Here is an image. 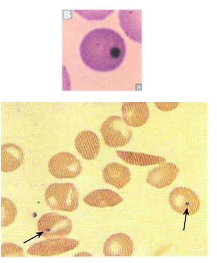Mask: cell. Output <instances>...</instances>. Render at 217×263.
<instances>
[{"instance_id": "obj_15", "label": "cell", "mask_w": 217, "mask_h": 263, "mask_svg": "<svg viewBox=\"0 0 217 263\" xmlns=\"http://www.w3.org/2000/svg\"><path fill=\"white\" fill-rule=\"evenodd\" d=\"M116 153L125 162L141 166L162 164L166 162L163 157L140 152L116 150Z\"/></svg>"}, {"instance_id": "obj_2", "label": "cell", "mask_w": 217, "mask_h": 263, "mask_svg": "<svg viewBox=\"0 0 217 263\" xmlns=\"http://www.w3.org/2000/svg\"><path fill=\"white\" fill-rule=\"evenodd\" d=\"M45 200L52 209L71 212L78 207L79 193L71 183H53L45 191Z\"/></svg>"}, {"instance_id": "obj_12", "label": "cell", "mask_w": 217, "mask_h": 263, "mask_svg": "<svg viewBox=\"0 0 217 263\" xmlns=\"http://www.w3.org/2000/svg\"><path fill=\"white\" fill-rule=\"evenodd\" d=\"M87 205L97 207H112L123 201L122 197L117 192L108 189L94 190L83 198Z\"/></svg>"}, {"instance_id": "obj_10", "label": "cell", "mask_w": 217, "mask_h": 263, "mask_svg": "<svg viewBox=\"0 0 217 263\" xmlns=\"http://www.w3.org/2000/svg\"><path fill=\"white\" fill-rule=\"evenodd\" d=\"M75 146L83 158L87 160L95 159L100 150L99 139L96 134L91 131L79 133L75 139Z\"/></svg>"}, {"instance_id": "obj_3", "label": "cell", "mask_w": 217, "mask_h": 263, "mask_svg": "<svg viewBox=\"0 0 217 263\" xmlns=\"http://www.w3.org/2000/svg\"><path fill=\"white\" fill-rule=\"evenodd\" d=\"M100 132L105 143L109 147L123 146L132 137L129 126L119 116H111L102 124Z\"/></svg>"}, {"instance_id": "obj_11", "label": "cell", "mask_w": 217, "mask_h": 263, "mask_svg": "<svg viewBox=\"0 0 217 263\" xmlns=\"http://www.w3.org/2000/svg\"><path fill=\"white\" fill-rule=\"evenodd\" d=\"M122 111L125 123L134 127H139L145 124L149 115L146 102H124Z\"/></svg>"}, {"instance_id": "obj_1", "label": "cell", "mask_w": 217, "mask_h": 263, "mask_svg": "<svg viewBox=\"0 0 217 263\" xmlns=\"http://www.w3.org/2000/svg\"><path fill=\"white\" fill-rule=\"evenodd\" d=\"M83 63L95 71L106 72L117 69L126 55L123 38L108 28H97L83 38L79 48Z\"/></svg>"}, {"instance_id": "obj_14", "label": "cell", "mask_w": 217, "mask_h": 263, "mask_svg": "<svg viewBox=\"0 0 217 263\" xmlns=\"http://www.w3.org/2000/svg\"><path fill=\"white\" fill-rule=\"evenodd\" d=\"M24 160L21 147L15 143H7L1 146V171L10 172L17 169Z\"/></svg>"}, {"instance_id": "obj_6", "label": "cell", "mask_w": 217, "mask_h": 263, "mask_svg": "<svg viewBox=\"0 0 217 263\" xmlns=\"http://www.w3.org/2000/svg\"><path fill=\"white\" fill-rule=\"evenodd\" d=\"M169 201L175 212L189 216L195 214L200 204L196 194L191 189L183 187L174 189L170 194Z\"/></svg>"}, {"instance_id": "obj_8", "label": "cell", "mask_w": 217, "mask_h": 263, "mask_svg": "<svg viewBox=\"0 0 217 263\" xmlns=\"http://www.w3.org/2000/svg\"><path fill=\"white\" fill-rule=\"evenodd\" d=\"M134 244L131 238L123 233L113 234L105 241L103 245L105 256H131Z\"/></svg>"}, {"instance_id": "obj_5", "label": "cell", "mask_w": 217, "mask_h": 263, "mask_svg": "<svg viewBox=\"0 0 217 263\" xmlns=\"http://www.w3.org/2000/svg\"><path fill=\"white\" fill-rule=\"evenodd\" d=\"M71 220L65 216L48 213L42 216L37 228L42 236L47 238L66 236L72 231Z\"/></svg>"}, {"instance_id": "obj_17", "label": "cell", "mask_w": 217, "mask_h": 263, "mask_svg": "<svg viewBox=\"0 0 217 263\" xmlns=\"http://www.w3.org/2000/svg\"><path fill=\"white\" fill-rule=\"evenodd\" d=\"M23 250L19 246L14 243H5L1 246V256H22Z\"/></svg>"}, {"instance_id": "obj_7", "label": "cell", "mask_w": 217, "mask_h": 263, "mask_svg": "<svg viewBox=\"0 0 217 263\" xmlns=\"http://www.w3.org/2000/svg\"><path fill=\"white\" fill-rule=\"evenodd\" d=\"M79 242L67 238L48 239L32 245L28 249L29 255L50 256L58 255L76 247Z\"/></svg>"}, {"instance_id": "obj_9", "label": "cell", "mask_w": 217, "mask_h": 263, "mask_svg": "<svg viewBox=\"0 0 217 263\" xmlns=\"http://www.w3.org/2000/svg\"><path fill=\"white\" fill-rule=\"evenodd\" d=\"M179 168L173 163H165L149 172L146 181L150 185L162 188L170 185L177 177Z\"/></svg>"}, {"instance_id": "obj_4", "label": "cell", "mask_w": 217, "mask_h": 263, "mask_svg": "<svg viewBox=\"0 0 217 263\" xmlns=\"http://www.w3.org/2000/svg\"><path fill=\"white\" fill-rule=\"evenodd\" d=\"M48 168L51 175L59 179L74 178L82 171L79 160L67 152H61L53 155L48 162Z\"/></svg>"}, {"instance_id": "obj_13", "label": "cell", "mask_w": 217, "mask_h": 263, "mask_svg": "<svg viewBox=\"0 0 217 263\" xmlns=\"http://www.w3.org/2000/svg\"><path fill=\"white\" fill-rule=\"evenodd\" d=\"M130 176L129 169L118 163L107 164L102 171L105 182L119 189L123 188L128 183Z\"/></svg>"}, {"instance_id": "obj_16", "label": "cell", "mask_w": 217, "mask_h": 263, "mask_svg": "<svg viewBox=\"0 0 217 263\" xmlns=\"http://www.w3.org/2000/svg\"><path fill=\"white\" fill-rule=\"evenodd\" d=\"M17 209L15 204L9 199L1 198V226L7 227L15 221Z\"/></svg>"}]
</instances>
